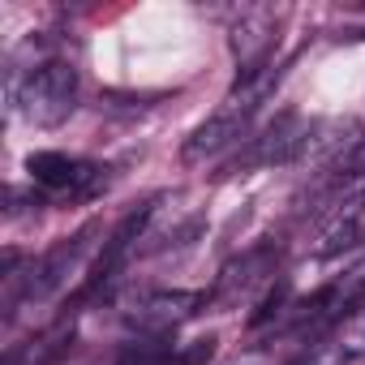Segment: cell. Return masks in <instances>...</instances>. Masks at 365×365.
Segmentation results:
<instances>
[{
  "mask_svg": "<svg viewBox=\"0 0 365 365\" xmlns=\"http://www.w3.org/2000/svg\"><path fill=\"white\" fill-rule=\"evenodd\" d=\"M18 103H22V116H26L31 125H39V129L61 125V120L73 112V103H78V69L65 65V61L39 65V69L22 82Z\"/></svg>",
  "mask_w": 365,
  "mask_h": 365,
  "instance_id": "obj_1",
  "label": "cell"
},
{
  "mask_svg": "<svg viewBox=\"0 0 365 365\" xmlns=\"http://www.w3.org/2000/svg\"><path fill=\"white\" fill-rule=\"evenodd\" d=\"M202 305V297L198 292H150L133 314H129V322L138 327V331H150V335H163V331H172V327H180L194 309Z\"/></svg>",
  "mask_w": 365,
  "mask_h": 365,
  "instance_id": "obj_2",
  "label": "cell"
},
{
  "mask_svg": "<svg viewBox=\"0 0 365 365\" xmlns=\"http://www.w3.org/2000/svg\"><path fill=\"white\" fill-rule=\"evenodd\" d=\"M26 172H31L35 185H43V190H78V185H86V180L95 176L91 163L69 159V155H61V150H35V155L26 159Z\"/></svg>",
  "mask_w": 365,
  "mask_h": 365,
  "instance_id": "obj_3",
  "label": "cell"
},
{
  "mask_svg": "<svg viewBox=\"0 0 365 365\" xmlns=\"http://www.w3.org/2000/svg\"><path fill=\"white\" fill-rule=\"evenodd\" d=\"M305 138H309V125L288 112V116H279V120L258 138L254 159H258V163H288V159H297V155L305 150Z\"/></svg>",
  "mask_w": 365,
  "mask_h": 365,
  "instance_id": "obj_4",
  "label": "cell"
},
{
  "mask_svg": "<svg viewBox=\"0 0 365 365\" xmlns=\"http://www.w3.org/2000/svg\"><path fill=\"white\" fill-rule=\"evenodd\" d=\"M271 31H275L271 14H250V18H241V26H237V35H232V52L241 56V73L262 69V56H267V48H271Z\"/></svg>",
  "mask_w": 365,
  "mask_h": 365,
  "instance_id": "obj_5",
  "label": "cell"
},
{
  "mask_svg": "<svg viewBox=\"0 0 365 365\" xmlns=\"http://www.w3.org/2000/svg\"><path fill=\"white\" fill-rule=\"evenodd\" d=\"M352 241H356V220H348V224L339 220V224L331 228V237L318 245V254H339V250H348Z\"/></svg>",
  "mask_w": 365,
  "mask_h": 365,
  "instance_id": "obj_6",
  "label": "cell"
},
{
  "mask_svg": "<svg viewBox=\"0 0 365 365\" xmlns=\"http://www.w3.org/2000/svg\"><path fill=\"white\" fill-rule=\"evenodd\" d=\"M284 292H288V288H275V292H271V297L262 301V309H258V314H254L250 322H254V327H262V322H267V318H271V314L279 309V301H284Z\"/></svg>",
  "mask_w": 365,
  "mask_h": 365,
  "instance_id": "obj_7",
  "label": "cell"
}]
</instances>
